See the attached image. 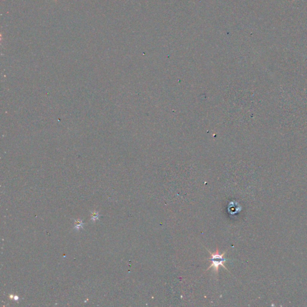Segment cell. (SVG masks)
<instances>
[{"label": "cell", "mask_w": 307, "mask_h": 307, "mask_svg": "<svg viewBox=\"0 0 307 307\" xmlns=\"http://www.w3.org/2000/svg\"><path fill=\"white\" fill-rule=\"evenodd\" d=\"M91 220L92 223H95L97 220H100V215L99 212L95 211H91Z\"/></svg>", "instance_id": "obj_3"}, {"label": "cell", "mask_w": 307, "mask_h": 307, "mask_svg": "<svg viewBox=\"0 0 307 307\" xmlns=\"http://www.w3.org/2000/svg\"><path fill=\"white\" fill-rule=\"evenodd\" d=\"M208 251H209V253L211 254V265L209 267H208V268L207 269V270L211 269V268H214V270L216 272H218V268H219V266H221L223 267L224 268V269H226L227 270L229 271V270L226 268V267L224 266V263L226 262V259L224 258V256H225V254H226V252L222 253V254H220L219 253V251H218V249L217 250L216 252L214 253H212L210 251H209L208 250H207Z\"/></svg>", "instance_id": "obj_1"}, {"label": "cell", "mask_w": 307, "mask_h": 307, "mask_svg": "<svg viewBox=\"0 0 307 307\" xmlns=\"http://www.w3.org/2000/svg\"><path fill=\"white\" fill-rule=\"evenodd\" d=\"M74 221H75V224H74V227H73L74 230H75L77 232H79L80 229L83 228V227L85 226V223L83 222V221L82 220L76 219V220H74Z\"/></svg>", "instance_id": "obj_2"}]
</instances>
